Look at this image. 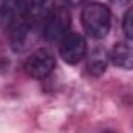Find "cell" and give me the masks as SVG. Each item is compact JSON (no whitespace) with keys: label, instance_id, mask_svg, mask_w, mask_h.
Segmentation results:
<instances>
[{"label":"cell","instance_id":"obj_3","mask_svg":"<svg viewBox=\"0 0 133 133\" xmlns=\"http://www.w3.org/2000/svg\"><path fill=\"white\" fill-rule=\"evenodd\" d=\"M56 66V59L48 50H37L25 61V71L34 79H43Z\"/></svg>","mask_w":133,"mask_h":133},{"label":"cell","instance_id":"obj_9","mask_svg":"<svg viewBox=\"0 0 133 133\" xmlns=\"http://www.w3.org/2000/svg\"><path fill=\"white\" fill-rule=\"evenodd\" d=\"M122 30H124V34L127 36V39L133 42V6H132V8H129V9H127V12L124 14Z\"/></svg>","mask_w":133,"mask_h":133},{"label":"cell","instance_id":"obj_8","mask_svg":"<svg viewBox=\"0 0 133 133\" xmlns=\"http://www.w3.org/2000/svg\"><path fill=\"white\" fill-rule=\"evenodd\" d=\"M87 68H88V71H90L93 76L102 74V73L107 70V54H105V51L101 50V48L93 50V53H91L90 57H88Z\"/></svg>","mask_w":133,"mask_h":133},{"label":"cell","instance_id":"obj_12","mask_svg":"<svg viewBox=\"0 0 133 133\" xmlns=\"http://www.w3.org/2000/svg\"><path fill=\"white\" fill-rule=\"evenodd\" d=\"M102 133H113V132H110V130H107V132H102Z\"/></svg>","mask_w":133,"mask_h":133},{"label":"cell","instance_id":"obj_5","mask_svg":"<svg viewBox=\"0 0 133 133\" xmlns=\"http://www.w3.org/2000/svg\"><path fill=\"white\" fill-rule=\"evenodd\" d=\"M59 54L66 64H79L87 54V42L77 33H68L59 42Z\"/></svg>","mask_w":133,"mask_h":133},{"label":"cell","instance_id":"obj_1","mask_svg":"<svg viewBox=\"0 0 133 133\" xmlns=\"http://www.w3.org/2000/svg\"><path fill=\"white\" fill-rule=\"evenodd\" d=\"M82 25L87 34L93 39L105 37L111 26V14L108 6L99 2H91L82 9Z\"/></svg>","mask_w":133,"mask_h":133},{"label":"cell","instance_id":"obj_10","mask_svg":"<svg viewBox=\"0 0 133 133\" xmlns=\"http://www.w3.org/2000/svg\"><path fill=\"white\" fill-rule=\"evenodd\" d=\"M68 3H71V5H79V3H82V2H85V0H66Z\"/></svg>","mask_w":133,"mask_h":133},{"label":"cell","instance_id":"obj_7","mask_svg":"<svg viewBox=\"0 0 133 133\" xmlns=\"http://www.w3.org/2000/svg\"><path fill=\"white\" fill-rule=\"evenodd\" d=\"M110 61L121 70H133V45L127 42L116 43L110 51Z\"/></svg>","mask_w":133,"mask_h":133},{"label":"cell","instance_id":"obj_2","mask_svg":"<svg viewBox=\"0 0 133 133\" xmlns=\"http://www.w3.org/2000/svg\"><path fill=\"white\" fill-rule=\"evenodd\" d=\"M28 0H0V25L6 30H17L26 23Z\"/></svg>","mask_w":133,"mask_h":133},{"label":"cell","instance_id":"obj_11","mask_svg":"<svg viewBox=\"0 0 133 133\" xmlns=\"http://www.w3.org/2000/svg\"><path fill=\"white\" fill-rule=\"evenodd\" d=\"M113 2H116V3H125V2H129V0H113Z\"/></svg>","mask_w":133,"mask_h":133},{"label":"cell","instance_id":"obj_4","mask_svg":"<svg viewBox=\"0 0 133 133\" xmlns=\"http://www.w3.org/2000/svg\"><path fill=\"white\" fill-rule=\"evenodd\" d=\"M70 25H71L70 12L62 6L56 8L45 23V31H43L45 39L48 42H61L70 33Z\"/></svg>","mask_w":133,"mask_h":133},{"label":"cell","instance_id":"obj_6","mask_svg":"<svg viewBox=\"0 0 133 133\" xmlns=\"http://www.w3.org/2000/svg\"><path fill=\"white\" fill-rule=\"evenodd\" d=\"M54 9V0H28L26 22L33 28L45 25Z\"/></svg>","mask_w":133,"mask_h":133}]
</instances>
